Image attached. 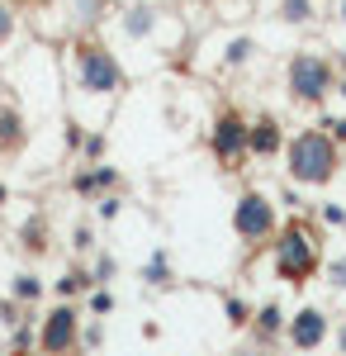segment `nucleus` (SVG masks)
<instances>
[{
  "label": "nucleus",
  "instance_id": "ddd939ff",
  "mask_svg": "<svg viewBox=\"0 0 346 356\" xmlns=\"http://www.w3.org/2000/svg\"><path fill=\"white\" fill-rule=\"evenodd\" d=\"M109 181H114V171H109V166H95V171L76 176V191H81V195H90V191H100V186H109Z\"/></svg>",
  "mask_w": 346,
  "mask_h": 356
},
{
  "label": "nucleus",
  "instance_id": "393cba45",
  "mask_svg": "<svg viewBox=\"0 0 346 356\" xmlns=\"http://www.w3.org/2000/svg\"><path fill=\"white\" fill-rule=\"evenodd\" d=\"M0 204H5V186H0Z\"/></svg>",
  "mask_w": 346,
  "mask_h": 356
},
{
  "label": "nucleus",
  "instance_id": "9d476101",
  "mask_svg": "<svg viewBox=\"0 0 346 356\" xmlns=\"http://www.w3.org/2000/svg\"><path fill=\"white\" fill-rule=\"evenodd\" d=\"M24 119L19 110H10V105H0V152H19L24 147Z\"/></svg>",
  "mask_w": 346,
  "mask_h": 356
},
{
  "label": "nucleus",
  "instance_id": "1a4fd4ad",
  "mask_svg": "<svg viewBox=\"0 0 346 356\" xmlns=\"http://www.w3.org/2000/svg\"><path fill=\"white\" fill-rule=\"evenodd\" d=\"M285 152V134H280V119L275 114H261L252 124V157H275Z\"/></svg>",
  "mask_w": 346,
  "mask_h": 356
},
{
  "label": "nucleus",
  "instance_id": "20e7f679",
  "mask_svg": "<svg viewBox=\"0 0 346 356\" xmlns=\"http://www.w3.org/2000/svg\"><path fill=\"white\" fill-rule=\"evenodd\" d=\"M233 233L238 243L247 247H261V243H275V204H270L266 191H242V200L233 204Z\"/></svg>",
  "mask_w": 346,
  "mask_h": 356
},
{
  "label": "nucleus",
  "instance_id": "f8f14e48",
  "mask_svg": "<svg viewBox=\"0 0 346 356\" xmlns=\"http://www.w3.org/2000/svg\"><path fill=\"white\" fill-rule=\"evenodd\" d=\"M280 19H285V24H304V19H313V0H280Z\"/></svg>",
  "mask_w": 346,
  "mask_h": 356
},
{
  "label": "nucleus",
  "instance_id": "b1692460",
  "mask_svg": "<svg viewBox=\"0 0 346 356\" xmlns=\"http://www.w3.org/2000/svg\"><path fill=\"white\" fill-rule=\"evenodd\" d=\"M337 19H342V24H346V0H337Z\"/></svg>",
  "mask_w": 346,
  "mask_h": 356
},
{
  "label": "nucleus",
  "instance_id": "f3484780",
  "mask_svg": "<svg viewBox=\"0 0 346 356\" xmlns=\"http://www.w3.org/2000/svg\"><path fill=\"white\" fill-rule=\"evenodd\" d=\"M129 33H133V38H142V33H147V10H142V5H138V10H129Z\"/></svg>",
  "mask_w": 346,
  "mask_h": 356
},
{
  "label": "nucleus",
  "instance_id": "39448f33",
  "mask_svg": "<svg viewBox=\"0 0 346 356\" xmlns=\"http://www.w3.org/2000/svg\"><path fill=\"white\" fill-rule=\"evenodd\" d=\"M209 147H213V162L223 166V171H242V162L252 157V124L238 110H223L213 119Z\"/></svg>",
  "mask_w": 346,
  "mask_h": 356
},
{
  "label": "nucleus",
  "instance_id": "a211bd4d",
  "mask_svg": "<svg viewBox=\"0 0 346 356\" xmlns=\"http://www.w3.org/2000/svg\"><path fill=\"white\" fill-rule=\"evenodd\" d=\"M10 33H15V10L0 0V43H10Z\"/></svg>",
  "mask_w": 346,
  "mask_h": 356
},
{
  "label": "nucleus",
  "instance_id": "dca6fc26",
  "mask_svg": "<svg viewBox=\"0 0 346 356\" xmlns=\"http://www.w3.org/2000/svg\"><path fill=\"white\" fill-rule=\"evenodd\" d=\"M247 57H252V38H233L228 43V67H242Z\"/></svg>",
  "mask_w": 346,
  "mask_h": 356
},
{
  "label": "nucleus",
  "instance_id": "0eeeda50",
  "mask_svg": "<svg viewBox=\"0 0 346 356\" xmlns=\"http://www.w3.org/2000/svg\"><path fill=\"white\" fill-rule=\"evenodd\" d=\"M81 347V314L72 304H57L38 328V352L43 356H76Z\"/></svg>",
  "mask_w": 346,
  "mask_h": 356
},
{
  "label": "nucleus",
  "instance_id": "6ab92c4d",
  "mask_svg": "<svg viewBox=\"0 0 346 356\" xmlns=\"http://www.w3.org/2000/svg\"><path fill=\"white\" fill-rule=\"evenodd\" d=\"M228 314H233V323H238V328L247 323V304H242V300H228Z\"/></svg>",
  "mask_w": 346,
  "mask_h": 356
},
{
  "label": "nucleus",
  "instance_id": "423d86ee",
  "mask_svg": "<svg viewBox=\"0 0 346 356\" xmlns=\"http://www.w3.org/2000/svg\"><path fill=\"white\" fill-rule=\"evenodd\" d=\"M285 81H290V95L299 105H322L332 90V62L322 53H294Z\"/></svg>",
  "mask_w": 346,
  "mask_h": 356
},
{
  "label": "nucleus",
  "instance_id": "4be33fe9",
  "mask_svg": "<svg viewBox=\"0 0 346 356\" xmlns=\"http://www.w3.org/2000/svg\"><path fill=\"white\" fill-rule=\"evenodd\" d=\"M332 285H346V261H337V266H332Z\"/></svg>",
  "mask_w": 346,
  "mask_h": 356
},
{
  "label": "nucleus",
  "instance_id": "7ed1b4c3",
  "mask_svg": "<svg viewBox=\"0 0 346 356\" xmlns=\"http://www.w3.org/2000/svg\"><path fill=\"white\" fill-rule=\"evenodd\" d=\"M72 62H76L81 90H90V95H119V90L129 86L124 67H119V57L109 53L105 43H95V38H81L76 53H72Z\"/></svg>",
  "mask_w": 346,
  "mask_h": 356
},
{
  "label": "nucleus",
  "instance_id": "f257e3e1",
  "mask_svg": "<svg viewBox=\"0 0 346 356\" xmlns=\"http://www.w3.org/2000/svg\"><path fill=\"white\" fill-rule=\"evenodd\" d=\"M342 166V152H337V138L322 134V129H304L285 143V171L299 186H327Z\"/></svg>",
  "mask_w": 346,
  "mask_h": 356
},
{
  "label": "nucleus",
  "instance_id": "5701e85b",
  "mask_svg": "<svg viewBox=\"0 0 346 356\" xmlns=\"http://www.w3.org/2000/svg\"><path fill=\"white\" fill-rule=\"evenodd\" d=\"M337 356H346V318H342V328H337Z\"/></svg>",
  "mask_w": 346,
  "mask_h": 356
},
{
  "label": "nucleus",
  "instance_id": "6e6552de",
  "mask_svg": "<svg viewBox=\"0 0 346 356\" xmlns=\"http://www.w3.org/2000/svg\"><path fill=\"white\" fill-rule=\"evenodd\" d=\"M285 332H290L294 352H318L322 342H327V314L322 309H299L290 323H285Z\"/></svg>",
  "mask_w": 346,
  "mask_h": 356
},
{
  "label": "nucleus",
  "instance_id": "aec40b11",
  "mask_svg": "<svg viewBox=\"0 0 346 356\" xmlns=\"http://www.w3.org/2000/svg\"><path fill=\"white\" fill-rule=\"evenodd\" d=\"M90 309H95V314H109V309H114V300H109L105 290H100V295H95V300H90Z\"/></svg>",
  "mask_w": 346,
  "mask_h": 356
},
{
  "label": "nucleus",
  "instance_id": "2eb2a0df",
  "mask_svg": "<svg viewBox=\"0 0 346 356\" xmlns=\"http://www.w3.org/2000/svg\"><path fill=\"white\" fill-rule=\"evenodd\" d=\"M85 285H95V275L72 271V275H62V280H57V295H76V290H85Z\"/></svg>",
  "mask_w": 346,
  "mask_h": 356
},
{
  "label": "nucleus",
  "instance_id": "4468645a",
  "mask_svg": "<svg viewBox=\"0 0 346 356\" xmlns=\"http://www.w3.org/2000/svg\"><path fill=\"white\" fill-rule=\"evenodd\" d=\"M38 295H43V280H38V275H15V300H38Z\"/></svg>",
  "mask_w": 346,
  "mask_h": 356
},
{
  "label": "nucleus",
  "instance_id": "f03ea898",
  "mask_svg": "<svg viewBox=\"0 0 346 356\" xmlns=\"http://www.w3.org/2000/svg\"><path fill=\"white\" fill-rule=\"evenodd\" d=\"M270 257H275V275H280V280L304 285V280H313V271L322 266V238L304 219H290L280 233H275Z\"/></svg>",
  "mask_w": 346,
  "mask_h": 356
},
{
  "label": "nucleus",
  "instance_id": "412c9836",
  "mask_svg": "<svg viewBox=\"0 0 346 356\" xmlns=\"http://www.w3.org/2000/svg\"><path fill=\"white\" fill-rule=\"evenodd\" d=\"M114 214H119V200H114V195L100 200V219H114Z\"/></svg>",
  "mask_w": 346,
  "mask_h": 356
},
{
  "label": "nucleus",
  "instance_id": "9b49d317",
  "mask_svg": "<svg viewBox=\"0 0 346 356\" xmlns=\"http://www.w3.org/2000/svg\"><path fill=\"white\" fill-rule=\"evenodd\" d=\"M285 323H290V318L280 314V304H261V309H256V332H261V337H275Z\"/></svg>",
  "mask_w": 346,
  "mask_h": 356
}]
</instances>
